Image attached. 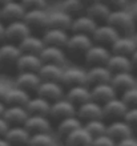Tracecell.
Wrapping results in <instances>:
<instances>
[{
    "instance_id": "cell-1",
    "label": "cell",
    "mask_w": 137,
    "mask_h": 146,
    "mask_svg": "<svg viewBox=\"0 0 137 146\" xmlns=\"http://www.w3.org/2000/svg\"><path fill=\"white\" fill-rule=\"evenodd\" d=\"M105 23L113 27L118 32V35L132 36L136 31V25L130 12H126L125 9H112Z\"/></svg>"
},
{
    "instance_id": "cell-2",
    "label": "cell",
    "mask_w": 137,
    "mask_h": 146,
    "mask_svg": "<svg viewBox=\"0 0 137 146\" xmlns=\"http://www.w3.org/2000/svg\"><path fill=\"white\" fill-rule=\"evenodd\" d=\"M20 52L17 44L4 41L0 44V69L1 70H16V62L19 60Z\"/></svg>"
},
{
    "instance_id": "cell-3",
    "label": "cell",
    "mask_w": 137,
    "mask_h": 146,
    "mask_svg": "<svg viewBox=\"0 0 137 146\" xmlns=\"http://www.w3.org/2000/svg\"><path fill=\"white\" fill-rule=\"evenodd\" d=\"M93 44L91 36L81 35V33H72L68 36V40L65 42V50L73 57H83L88 48Z\"/></svg>"
},
{
    "instance_id": "cell-4",
    "label": "cell",
    "mask_w": 137,
    "mask_h": 146,
    "mask_svg": "<svg viewBox=\"0 0 137 146\" xmlns=\"http://www.w3.org/2000/svg\"><path fill=\"white\" fill-rule=\"evenodd\" d=\"M4 37L7 42L19 44L24 37H27L31 33V29L23 20H16L11 23L4 24Z\"/></svg>"
},
{
    "instance_id": "cell-5",
    "label": "cell",
    "mask_w": 137,
    "mask_h": 146,
    "mask_svg": "<svg viewBox=\"0 0 137 146\" xmlns=\"http://www.w3.org/2000/svg\"><path fill=\"white\" fill-rule=\"evenodd\" d=\"M76 115V106L69 102L67 98H60L53 102H51L49 113H48V118L55 119V121H60L67 117H73Z\"/></svg>"
},
{
    "instance_id": "cell-6",
    "label": "cell",
    "mask_w": 137,
    "mask_h": 146,
    "mask_svg": "<svg viewBox=\"0 0 137 146\" xmlns=\"http://www.w3.org/2000/svg\"><path fill=\"white\" fill-rule=\"evenodd\" d=\"M23 21L32 31L44 32L48 28V13L44 9H29L25 11Z\"/></svg>"
},
{
    "instance_id": "cell-7",
    "label": "cell",
    "mask_w": 137,
    "mask_h": 146,
    "mask_svg": "<svg viewBox=\"0 0 137 146\" xmlns=\"http://www.w3.org/2000/svg\"><path fill=\"white\" fill-rule=\"evenodd\" d=\"M109 56H110V50L107 46L93 42L88 48L87 52L84 53L83 57L89 66H95V65H105Z\"/></svg>"
},
{
    "instance_id": "cell-8",
    "label": "cell",
    "mask_w": 137,
    "mask_h": 146,
    "mask_svg": "<svg viewBox=\"0 0 137 146\" xmlns=\"http://www.w3.org/2000/svg\"><path fill=\"white\" fill-rule=\"evenodd\" d=\"M118 36H120L118 32L113 27H110L109 24L107 23H103V24H97V27L95 28V31H93L91 37H92V41L95 44L110 46Z\"/></svg>"
},
{
    "instance_id": "cell-9",
    "label": "cell",
    "mask_w": 137,
    "mask_h": 146,
    "mask_svg": "<svg viewBox=\"0 0 137 146\" xmlns=\"http://www.w3.org/2000/svg\"><path fill=\"white\" fill-rule=\"evenodd\" d=\"M101 109H103V119L116 121V119L124 118V115L128 110V106L124 104V101L121 98L114 97V98L101 105Z\"/></svg>"
},
{
    "instance_id": "cell-10",
    "label": "cell",
    "mask_w": 137,
    "mask_h": 146,
    "mask_svg": "<svg viewBox=\"0 0 137 146\" xmlns=\"http://www.w3.org/2000/svg\"><path fill=\"white\" fill-rule=\"evenodd\" d=\"M36 94L39 97H43L44 100L53 102L56 100H60L64 96V88L61 86L60 82L53 81H41L39 88L36 89Z\"/></svg>"
},
{
    "instance_id": "cell-11",
    "label": "cell",
    "mask_w": 137,
    "mask_h": 146,
    "mask_svg": "<svg viewBox=\"0 0 137 146\" xmlns=\"http://www.w3.org/2000/svg\"><path fill=\"white\" fill-rule=\"evenodd\" d=\"M25 9L17 0H11L0 7V20L3 23H11L16 20H23Z\"/></svg>"
},
{
    "instance_id": "cell-12",
    "label": "cell",
    "mask_w": 137,
    "mask_h": 146,
    "mask_svg": "<svg viewBox=\"0 0 137 146\" xmlns=\"http://www.w3.org/2000/svg\"><path fill=\"white\" fill-rule=\"evenodd\" d=\"M60 84L63 88H72L77 85H87V72L80 68H68L63 70L60 78Z\"/></svg>"
},
{
    "instance_id": "cell-13",
    "label": "cell",
    "mask_w": 137,
    "mask_h": 146,
    "mask_svg": "<svg viewBox=\"0 0 137 146\" xmlns=\"http://www.w3.org/2000/svg\"><path fill=\"white\" fill-rule=\"evenodd\" d=\"M39 57L43 64H56V65L63 66L65 58H67V54L64 52V48L44 45L41 52L39 53Z\"/></svg>"
},
{
    "instance_id": "cell-14",
    "label": "cell",
    "mask_w": 137,
    "mask_h": 146,
    "mask_svg": "<svg viewBox=\"0 0 137 146\" xmlns=\"http://www.w3.org/2000/svg\"><path fill=\"white\" fill-rule=\"evenodd\" d=\"M76 117L80 118L81 121H91L96 118H103V109L101 105L95 102V101H87L84 104L79 105L76 108Z\"/></svg>"
},
{
    "instance_id": "cell-15",
    "label": "cell",
    "mask_w": 137,
    "mask_h": 146,
    "mask_svg": "<svg viewBox=\"0 0 137 146\" xmlns=\"http://www.w3.org/2000/svg\"><path fill=\"white\" fill-rule=\"evenodd\" d=\"M89 92H91V100L100 105L105 104L107 101L114 98L116 94H117V92L114 90L113 86H112L109 82L92 85V88L89 89Z\"/></svg>"
},
{
    "instance_id": "cell-16",
    "label": "cell",
    "mask_w": 137,
    "mask_h": 146,
    "mask_svg": "<svg viewBox=\"0 0 137 146\" xmlns=\"http://www.w3.org/2000/svg\"><path fill=\"white\" fill-rule=\"evenodd\" d=\"M105 134L109 135L113 141H120L126 137H132L133 131L130 129V126L124 121V119H116V121H110L107 125V130Z\"/></svg>"
},
{
    "instance_id": "cell-17",
    "label": "cell",
    "mask_w": 137,
    "mask_h": 146,
    "mask_svg": "<svg viewBox=\"0 0 137 146\" xmlns=\"http://www.w3.org/2000/svg\"><path fill=\"white\" fill-rule=\"evenodd\" d=\"M23 126L29 131L31 134H33V133H47V131H51L52 123H51V119L47 115L28 114L25 122L23 123Z\"/></svg>"
},
{
    "instance_id": "cell-18",
    "label": "cell",
    "mask_w": 137,
    "mask_h": 146,
    "mask_svg": "<svg viewBox=\"0 0 137 146\" xmlns=\"http://www.w3.org/2000/svg\"><path fill=\"white\" fill-rule=\"evenodd\" d=\"M97 27L93 19H91L88 15L83 13L80 16H76L72 19V24H71V32L72 33H81V35H87V36H92L95 28Z\"/></svg>"
},
{
    "instance_id": "cell-19",
    "label": "cell",
    "mask_w": 137,
    "mask_h": 146,
    "mask_svg": "<svg viewBox=\"0 0 137 146\" xmlns=\"http://www.w3.org/2000/svg\"><path fill=\"white\" fill-rule=\"evenodd\" d=\"M137 48V44L134 41V38L132 36L128 35H120L114 42L110 45V53L114 54H122V56H128L129 57L130 54L133 53Z\"/></svg>"
},
{
    "instance_id": "cell-20",
    "label": "cell",
    "mask_w": 137,
    "mask_h": 146,
    "mask_svg": "<svg viewBox=\"0 0 137 146\" xmlns=\"http://www.w3.org/2000/svg\"><path fill=\"white\" fill-rule=\"evenodd\" d=\"M31 133L24 126H9L4 139L9 143V146H28Z\"/></svg>"
},
{
    "instance_id": "cell-21",
    "label": "cell",
    "mask_w": 137,
    "mask_h": 146,
    "mask_svg": "<svg viewBox=\"0 0 137 146\" xmlns=\"http://www.w3.org/2000/svg\"><path fill=\"white\" fill-rule=\"evenodd\" d=\"M109 7L107 5V3L104 0H99V1H93L91 4H87L85 7V15H88L91 19H93L96 23H105L108 19V16L110 13Z\"/></svg>"
},
{
    "instance_id": "cell-22",
    "label": "cell",
    "mask_w": 137,
    "mask_h": 146,
    "mask_svg": "<svg viewBox=\"0 0 137 146\" xmlns=\"http://www.w3.org/2000/svg\"><path fill=\"white\" fill-rule=\"evenodd\" d=\"M29 98V93L16 86V88H11L5 90L3 102L5 106H24L25 108Z\"/></svg>"
},
{
    "instance_id": "cell-23",
    "label": "cell",
    "mask_w": 137,
    "mask_h": 146,
    "mask_svg": "<svg viewBox=\"0 0 137 146\" xmlns=\"http://www.w3.org/2000/svg\"><path fill=\"white\" fill-rule=\"evenodd\" d=\"M15 82L17 88L31 93V92H36V89L39 88L41 80H40L37 73L35 72H19V74L16 76Z\"/></svg>"
},
{
    "instance_id": "cell-24",
    "label": "cell",
    "mask_w": 137,
    "mask_h": 146,
    "mask_svg": "<svg viewBox=\"0 0 137 146\" xmlns=\"http://www.w3.org/2000/svg\"><path fill=\"white\" fill-rule=\"evenodd\" d=\"M68 33L67 31L63 29H56V28H47L43 32L41 40L44 42V45H51V46H59V48H64L65 42L68 40Z\"/></svg>"
},
{
    "instance_id": "cell-25",
    "label": "cell",
    "mask_w": 137,
    "mask_h": 146,
    "mask_svg": "<svg viewBox=\"0 0 137 146\" xmlns=\"http://www.w3.org/2000/svg\"><path fill=\"white\" fill-rule=\"evenodd\" d=\"M1 117L7 121L9 126H23L28 113L24 106H5Z\"/></svg>"
},
{
    "instance_id": "cell-26",
    "label": "cell",
    "mask_w": 137,
    "mask_h": 146,
    "mask_svg": "<svg viewBox=\"0 0 137 146\" xmlns=\"http://www.w3.org/2000/svg\"><path fill=\"white\" fill-rule=\"evenodd\" d=\"M109 84L113 86L116 92H125L128 89L136 86V78L130 72H121L113 73L110 77Z\"/></svg>"
},
{
    "instance_id": "cell-27",
    "label": "cell",
    "mask_w": 137,
    "mask_h": 146,
    "mask_svg": "<svg viewBox=\"0 0 137 146\" xmlns=\"http://www.w3.org/2000/svg\"><path fill=\"white\" fill-rule=\"evenodd\" d=\"M110 77H112V73L109 72V69L105 65L91 66L87 70V84L92 86V85L109 82Z\"/></svg>"
},
{
    "instance_id": "cell-28",
    "label": "cell",
    "mask_w": 137,
    "mask_h": 146,
    "mask_svg": "<svg viewBox=\"0 0 137 146\" xmlns=\"http://www.w3.org/2000/svg\"><path fill=\"white\" fill-rule=\"evenodd\" d=\"M109 72L113 73H121V72H130L132 70V64H130V58L128 56H122V54H114L110 53L108 58L107 64H105Z\"/></svg>"
},
{
    "instance_id": "cell-29",
    "label": "cell",
    "mask_w": 137,
    "mask_h": 146,
    "mask_svg": "<svg viewBox=\"0 0 137 146\" xmlns=\"http://www.w3.org/2000/svg\"><path fill=\"white\" fill-rule=\"evenodd\" d=\"M41 60L37 54L21 53L19 60L16 62V70L17 72H35L37 73L39 68L41 66Z\"/></svg>"
},
{
    "instance_id": "cell-30",
    "label": "cell",
    "mask_w": 137,
    "mask_h": 146,
    "mask_svg": "<svg viewBox=\"0 0 137 146\" xmlns=\"http://www.w3.org/2000/svg\"><path fill=\"white\" fill-rule=\"evenodd\" d=\"M17 46H19L21 53H31V54H37L39 56V53L44 48V42H43L41 37L29 33L27 37H24L17 44Z\"/></svg>"
},
{
    "instance_id": "cell-31",
    "label": "cell",
    "mask_w": 137,
    "mask_h": 146,
    "mask_svg": "<svg viewBox=\"0 0 137 146\" xmlns=\"http://www.w3.org/2000/svg\"><path fill=\"white\" fill-rule=\"evenodd\" d=\"M64 139L67 146H91L92 143V135L84 129V126L71 131Z\"/></svg>"
},
{
    "instance_id": "cell-32",
    "label": "cell",
    "mask_w": 137,
    "mask_h": 146,
    "mask_svg": "<svg viewBox=\"0 0 137 146\" xmlns=\"http://www.w3.org/2000/svg\"><path fill=\"white\" fill-rule=\"evenodd\" d=\"M65 98L69 102H72L77 108L79 105L91 100V92H89L87 85H77V86L68 88V92H67V97Z\"/></svg>"
},
{
    "instance_id": "cell-33",
    "label": "cell",
    "mask_w": 137,
    "mask_h": 146,
    "mask_svg": "<svg viewBox=\"0 0 137 146\" xmlns=\"http://www.w3.org/2000/svg\"><path fill=\"white\" fill-rule=\"evenodd\" d=\"M49 106L51 102L49 101L44 100L43 97H31L29 101L25 105V110L29 115H47L49 113Z\"/></svg>"
},
{
    "instance_id": "cell-34",
    "label": "cell",
    "mask_w": 137,
    "mask_h": 146,
    "mask_svg": "<svg viewBox=\"0 0 137 146\" xmlns=\"http://www.w3.org/2000/svg\"><path fill=\"white\" fill-rule=\"evenodd\" d=\"M63 70H64L63 66L56 65V64H41V66H40L37 70V74L41 81L60 82Z\"/></svg>"
},
{
    "instance_id": "cell-35",
    "label": "cell",
    "mask_w": 137,
    "mask_h": 146,
    "mask_svg": "<svg viewBox=\"0 0 137 146\" xmlns=\"http://www.w3.org/2000/svg\"><path fill=\"white\" fill-rule=\"evenodd\" d=\"M72 24V17L63 11H56L52 13H48V28H56V29H63L68 31Z\"/></svg>"
},
{
    "instance_id": "cell-36",
    "label": "cell",
    "mask_w": 137,
    "mask_h": 146,
    "mask_svg": "<svg viewBox=\"0 0 137 146\" xmlns=\"http://www.w3.org/2000/svg\"><path fill=\"white\" fill-rule=\"evenodd\" d=\"M85 7L87 4L83 0H61L60 3V11L69 15L72 19L85 13Z\"/></svg>"
},
{
    "instance_id": "cell-37",
    "label": "cell",
    "mask_w": 137,
    "mask_h": 146,
    "mask_svg": "<svg viewBox=\"0 0 137 146\" xmlns=\"http://www.w3.org/2000/svg\"><path fill=\"white\" fill-rule=\"evenodd\" d=\"M80 126H83V121H81L80 118H77L76 115L67 117V118L60 119V121L57 122V133H59L60 137L65 138L71 131L76 130L77 127H80Z\"/></svg>"
},
{
    "instance_id": "cell-38",
    "label": "cell",
    "mask_w": 137,
    "mask_h": 146,
    "mask_svg": "<svg viewBox=\"0 0 137 146\" xmlns=\"http://www.w3.org/2000/svg\"><path fill=\"white\" fill-rule=\"evenodd\" d=\"M84 129L93 137H97V135L105 134V130H107V123L103 118H96V119H91V121H87V122L83 125Z\"/></svg>"
},
{
    "instance_id": "cell-39",
    "label": "cell",
    "mask_w": 137,
    "mask_h": 146,
    "mask_svg": "<svg viewBox=\"0 0 137 146\" xmlns=\"http://www.w3.org/2000/svg\"><path fill=\"white\" fill-rule=\"evenodd\" d=\"M55 139L51 135V131L47 133H33L31 134L28 146H55Z\"/></svg>"
},
{
    "instance_id": "cell-40",
    "label": "cell",
    "mask_w": 137,
    "mask_h": 146,
    "mask_svg": "<svg viewBox=\"0 0 137 146\" xmlns=\"http://www.w3.org/2000/svg\"><path fill=\"white\" fill-rule=\"evenodd\" d=\"M121 100L128 108H137V86H133L122 92Z\"/></svg>"
},
{
    "instance_id": "cell-41",
    "label": "cell",
    "mask_w": 137,
    "mask_h": 146,
    "mask_svg": "<svg viewBox=\"0 0 137 146\" xmlns=\"http://www.w3.org/2000/svg\"><path fill=\"white\" fill-rule=\"evenodd\" d=\"M20 3L25 11H29V9H44L45 11L48 0H20Z\"/></svg>"
},
{
    "instance_id": "cell-42",
    "label": "cell",
    "mask_w": 137,
    "mask_h": 146,
    "mask_svg": "<svg viewBox=\"0 0 137 146\" xmlns=\"http://www.w3.org/2000/svg\"><path fill=\"white\" fill-rule=\"evenodd\" d=\"M122 119L129 125L133 133L137 131V108H128Z\"/></svg>"
},
{
    "instance_id": "cell-43",
    "label": "cell",
    "mask_w": 137,
    "mask_h": 146,
    "mask_svg": "<svg viewBox=\"0 0 137 146\" xmlns=\"http://www.w3.org/2000/svg\"><path fill=\"white\" fill-rule=\"evenodd\" d=\"M91 146H116V141H113L109 135L101 134L92 138Z\"/></svg>"
},
{
    "instance_id": "cell-44",
    "label": "cell",
    "mask_w": 137,
    "mask_h": 146,
    "mask_svg": "<svg viewBox=\"0 0 137 146\" xmlns=\"http://www.w3.org/2000/svg\"><path fill=\"white\" fill-rule=\"evenodd\" d=\"M110 9H125L129 0H104Z\"/></svg>"
},
{
    "instance_id": "cell-45",
    "label": "cell",
    "mask_w": 137,
    "mask_h": 146,
    "mask_svg": "<svg viewBox=\"0 0 137 146\" xmlns=\"http://www.w3.org/2000/svg\"><path fill=\"white\" fill-rule=\"evenodd\" d=\"M116 146H137V141L133 137H126V138H124V139L117 141Z\"/></svg>"
},
{
    "instance_id": "cell-46",
    "label": "cell",
    "mask_w": 137,
    "mask_h": 146,
    "mask_svg": "<svg viewBox=\"0 0 137 146\" xmlns=\"http://www.w3.org/2000/svg\"><path fill=\"white\" fill-rule=\"evenodd\" d=\"M8 129H9V125H8V122L3 118V117H1V115H0V137H4Z\"/></svg>"
},
{
    "instance_id": "cell-47",
    "label": "cell",
    "mask_w": 137,
    "mask_h": 146,
    "mask_svg": "<svg viewBox=\"0 0 137 146\" xmlns=\"http://www.w3.org/2000/svg\"><path fill=\"white\" fill-rule=\"evenodd\" d=\"M129 58H130V64H132V69H137V48L129 56Z\"/></svg>"
},
{
    "instance_id": "cell-48",
    "label": "cell",
    "mask_w": 137,
    "mask_h": 146,
    "mask_svg": "<svg viewBox=\"0 0 137 146\" xmlns=\"http://www.w3.org/2000/svg\"><path fill=\"white\" fill-rule=\"evenodd\" d=\"M4 27H5L4 23L0 20V44L5 41V37H4Z\"/></svg>"
},
{
    "instance_id": "cell-49",
    "label": "cell",
    "mask_w": 137,
    "mask_h": 146,
    "mask_svg": "<svg viewBox=\"0 0 137 146\" xmlns=\"http://www.w3.org/2000/svg\"><path fill=\"white\" fill-rule=\"evenodd\" d=\"M130 16H132V19H133V21H134V25H136V28H137V4L133 7L132 12H130Z\"/></svg>"
},
{
    "instance_id": "cell-50",
    "label": "cell",
    "mask_w": 137,
    "mask_h": 146,
    "mask_svg": "<svg viewBox=\"0 0 137 146\" xmlns=\"http://www.w3.org/2000/svg\"><path fill=\"white\" fill-rule=\"evenodd\" d=\"M5 90H7V89L4 88L3 85H0V101H3L4 94H5Z\"/></svg>"
},
{
    "instance_id": "cell-51",
    "label": "cell",
    "mask_w": 137,
    "mask_h": 146,
    "mask_svg": "<svg viewBox=\"0 0 137 146\" xmlns=\"http://www.w3.org/2000/svg\"><path fill=\"white\" fill-rule=\"evenodd\" d=\"M0 146H9V143L4 139V137H0Z\"/></svg>"
},
{
    "instance_id": "cell-52",
    "label": "cell",
    "mask_w": 137,
    "mask_h": 146,
    "mask_svg": "<svg viewBox=\"0 0 137 146\" xmlns=\"http://www.w3.org/2000/svg\"><path fill=\"white\" fill-rule=\"evenodd\" d=\"M4 109H5V105H4L3 101H0V115H3Z\"/></svg>"
},
{
    "instance_id": "cell-53",
    "label": "cell",
    "mask_w": 137,
    "mask_h": 146,
    "mask_svg": "<svg viewBox=\"0 0 137 146\" xmlns=\"http://www.w3.org/2000/svg\"><path fill=\"white\" fill-rule=\"evenodd\" d=\"M85 4H91V3H93V1H99V0H83Z\"/></svg>"
},
{
    "instance_id": "cell-54",
    "label": "cell",
    "mask_w": 137,
    "mask_h": 146,
    "mask_svg": "<svg viewBox=\"0 0 137 146\" xmlns=\"http://www.w3.org/2000/svg\"><path fill=\"white\" fill-rule=\"evenodd\" d=\"M8 1H11V0H0V7H1V5H4L5 3H8Z\"/></svg>"
},
{
    "instance_id": "cell-55",
    "label": "cell",
    "mask_w": 137,
    "mask_h": 146,
    "mask_svg": "<svg viewBox=\"0 0 137 146\" xmlns=\"http://www.w3.org/2000/svg\"><path fill=\"white\" fill-rule=\"evenodd\" d=\"M133 38H134V41H136V44H137V32L134 33V36H133Z\"/></svg>"
},
{
    "instance_id": "cell-56",
    "label": "cell",
    "mask_w": 137,
    "mask_h": 146,
    "mask_svg": "<svg viewBox=\"0 0 137 146\" xmlns=\"http://www.w3.org/2000/svg\"><path fill=\"white\" fill-rule=\"evenodd\" d=\"M55 146H67V145H65V143H64V145H55Z\"/></svg>"
}]
</instances>
